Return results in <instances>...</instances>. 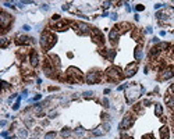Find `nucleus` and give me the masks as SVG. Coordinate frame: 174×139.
I'll use <instances>...</instances> for the list:
<instances>
[{
  "mask_svg": "<svg viewBox=\"0 0 174 139\" xmlns=\"http://www.w3.org/2000/svg\"><path fill=\"white\" fill-rule=\"evenodd\" d=\"M42 8H43V10H49V6H48V4H43V7H42Z\"/></svg>",
  "mask_w": 174,
  "mask_h": 139,
  "instance_id": "41",
  "label": "nucleus"
},
{
  "mask_svg": "<svg viewBox=\"0 0 174 139\" xmlns=\"http://www.w3.org/2000/svg\"><path fill=\"white\" fill-rule=\"evenodd\" d=\"M14 42H16L17 45H18V46H29V45H35V43H36V40H35V39L33 38H31V36H27V35H24V33H17L16 35V40H14Z\"/></svg>",
  "mask_w": 174,
  "mask_h": 139,
  "instance_id": "4",
  "label": "nucleus"
},
{
  "mask_svg": "<svg viewBox=\"0 0 174 139\" xmlns=\"http://www.w3.org/2000/svg\"><path fill=\"white\" fill-rule=\"evenodd\" d=\"M164 103L167 104L169 110L174 111V96H170V95H164Z\"/></svg>",
  "mask_w": 174,
  "mask_h": 139,
  "instance_id": "15",
  "label": "nucleus"
},
{
  "mask_svg": "<svg viewBox=\"0 0 174 139\" xmlns=\"http://www.w3.org/2000/svg\"><path fill=\"white\" fill-rule=\"evenodd\" d=\"M121 36V33L117 28H111L110 32H109V39H110V43L111 46H116L117 42H119V38Z\"/></svg>",
  "mask_w": 174,
  "mask_h": 139,
  "instance_id": "12",
  "label": "nucleus"
},
{
  "mask_svg": "<svg viewBox=\"0 0 174 139\" xmlns=\"http://www.w3.org/2000/svg\"><path fill=\"white\" fill-rule=\"evenodd\" d=\"M57 138V132L55 131H50L48 134H45V139H56Z\"/></svg>",
  "mask_w": 174,
  "mask_h": 139,
  "instance_id": "24",
  "label": "nucleus"
},
{
  "mask_svg": "<svg viewBox=\"0 0 174 139\" xmlns=\"http://www.w3.org/2000/svg\"><path fill=\"white\" fill-rule=\"evenodd\" d=\"M103 134H104V131L102 129V127H100V128H96V129L92 131V135H95V136H99V135H103Z\"/></svg>",
  "mask_w": 174,
  "mask_h": 139,
  "instance_id": "25",
  "label": "nucleus"
},
{
  "mask_svg": "<svg viewBox=\"0 0 174 139\" xmlns=\"http://www.w3.org/2000/svg\"><path fill=\"white\" fill-rule=\"evenodd\" d=\"M135 10H136V11H143V10H145V6H142V4H136V6H135Z\"/></svg>",
  "mask_w": 174,
  "mask_h": 139,
  "instance_id": "31",
  "label": "nucleus"
},
{
  "mask_svg": "<svg viewBox=\"0 0 174 139\" xmlns=\"http://www.w3.org/2000/svg\"><path fill=\"white\" fill-rule=\"evenodd\" d=\"M91 31H92V27H91L89 24L78 21V31H77L78 35H81V36H87V35H91Z\"/></svg>",
  "mask_w": 174,
  "mask_h": 139,
  "instance_id": "9",
  "label": "nucleus"
},
{
  "mask_svg": "<svg viewBox=\"0 0 174 139\" xmlns=\"http://www.w3.org/2000/svg\"><path fill=\"white\" fill-rule=\"evenodd\" d=\"M56 117H57V113H56V111H52V113L49 114V118H56Z\"/></svg>",
  "mask_w": 174,
  "mask_h": 139,
  "instance_id": "35",
  "label": "nucleus"
},
{
  "mask_svg": "<svg viewBox=\"0 0 174 139\" xmlns=\"http://www.w3.org/2000/svg\"><path fill=\"white\" fill-rule=\"evenodd\" d=\"M155 114H156L158 117L163 116V107H162V104H159V103L155 104Z\"/></svg>",
  "mask_w": 174,
  "mask_h": 139,
  "instance_id": "20",
  "label": "nucleus"
},
{
  "mask_svg": "<svg viewBox=\"0 0 174 139\" xmlns=\"http://www.w3.org/2000/svg\"><path fill=\"white\" fill-rule=\"evenodd\" d=\"M102 81V72L99 70H93L91 72H88L87 77H85V82L89 84V85H95V84H99Z\"/></svg>",
  "mask_w": 174,
  "mask_h": 139,
  "instance_id": "5",
  "label": "nucleus"
},
{
  "mask_svg": "<svg viewBox=\"0 0 174 139\" xmlns=\"http://www.w3.org/2000/svg\"><path fill=\"white\" fill-rule=\"evenodd\" d=\"M82 95H84V97H87V99H89V97H92V96H93V92L88 91V92H84Z\"/></svg>",
  "mask_w": 174,
  "mask_h": 139,
  "instance_id": "30",
  "label": "nucleus"
},
{
  "mask_svg": "<svg viewBox=\"0 0 174 139\" xmlns=\"http://www.w3.org/2000/svg\"><path fill=\"white\" fill-rule=\"evenodd\" d=\"M100 117H102V120L104 121V123H109V120H110V116H109L107 113H102Z\"/></svg>",
  "mask_w": 174,
  "mask_h": 139,
  "instance_id": "27",
  "label": "nucleus"
},
{
  "mask_svg": "<svg viewBox=\"0 0 174 139\" xmlns=\"http://www.w3.org/2000/svg\"><path fill=\"white\" fill-rule=\"evenodd\" d=\"M149 139H153V138H149Z\"/></svg>",
  "mask_w": 174,
  "mask_h": 139,
  "instance_id": "44",
  "label": "nucleus"
},
{
  "mask_svg": "<svg viewBox=\"0 0 174 139\" xmlns=\"http://www.w3.org/2000/svg\"><path fill=\"white\" fill-rule=\"evenodd\" d=\"M135 121V114H132V111H128L126 116L123 117V121L120 123V129H130Z\"/></svg>",
  "mask_w": 174,
  "mask_h": 139,
  "instance_id": "6",
  "label": "nucleus"
},
{
  "mask_svg": "<svg viewBox=\"0 0 174 139\" xmlns=\"http://www.w3.org/2000/svg\"><path fill=\"white\" fill-rule=\"evenodd\" d=\"M68 8H70V4H64V6H63V10H64V11H67Z\"/></svg>",
  "mask_w": 174,
  "mask_h": 139,
  "instance_id": "37",
  "label": "nucleus"
},
{
  "mask_svg": "<svg viewBox=\"0 0 174 139\" xmlns=\"http://www.w3.org/2000/svg\"><path fill=\"white\" fill-rule=\"evenodd\" d=\"M104 79L109 82H120L121 79H124V72L117 65H110L104 71Z\"/></svg>",
  "mask_w": 174,
  "mask_h": 139,
  "instance_id": "2",
  "label": "nucleus"
},
{
  "mask_svg": "<svg viewBox=\"0 0 174 139\" xmlns=\"http://www.w3.org/2000/svg\"><path fill=\"white\" fill-rule=\"evenodd\" d=\"M49 59L52 60V63H53V65H55V68L57 70V71H60V67H61V61H60V57L57 56V54H53V53H49Z\"/></svg>",
  "mask_w": 174,
  "mask_h": 139,
  "instance_id": "13",
  "label": "nucleus"
},
{
  "mask_svg": "<svg viewBox=\"0 0 174 139\" xmlns=\"http://www.w3.org/2000/svg\"><path fill=\"white\" fill-rule=\"evenodd\" d=\"M28 61H29V65L32 68H36L39 65V56H38V52L35 49H31L29 56H28Z\"/></svg>",
  "mask_w": 174,
  "mask_h": 139,
  "instance_id": "10",
  "label": "nucleus"
},
{
  "mask_svg": "<svg viewBox=\"0 0 174 139\" xmlns=\"http://www.w3.org/2000/svg\"><path fill=\"white\" fill-rule=\"evenodd\" d=\"M23 28H24V31H29V29H31V28H29V27H28V25H24V27H23Z\"/></svg>",
  "mask_w": 174,
  "mask_h": 139,
  "instance_id": "39",
  "label": "nucleus"
},
{
  "mask_svg": "<svg viewBox=\"0 0 174 139\" xmlns=\"http://www.w3.org/2000/svg\"><path fill=\"white\" fill-rule=\"evenodd\" d=\"M166 93H167V95H170V96H174V84H171V85L167 88Z\"/></svg>",
  "mask_w": 174,
  "mask_h": 139,
  "instance_id": "26",
  "label": "nucleus"
},
{
  "mask_svg": "<svg viewBox=\"0 0 174 139\" xmlns=\"http://www.w3.org/2000/svg\"><path fill=\"white\" fill-rule=\"evenodd\" d=\"M114 56H116V52L113 49H107V60L109 61H113L114 60Z\"/></svg>",
  "mask_w": 174,
  "mask_h": 139,
  "instance_id": "23",
  "label": "nucleus"
},
{
  "mask_svg": "<svg viewBox=\"0 0 174 139\" xmlns=\"http://www.w3.org/2000/svg\"><path fill=\"white\" fill-rule=\"evenodd\" d=\"M74 134L78 136V138H87L88 135H89V132L88 131H85L84 128H77L75 131H74Z\"/></svg>",
  "mask_w": 174,
  "mask_h": 139,
  "instance_id": "17",
  "label": "nucleus"
},
{
  "mask_svg": "<svg viewBox=\"0 0 174 139\" xmlns=\"http://www.w3.org/2000/svg\"><path fill=\"white\" fill-rule=\"evenodd\" d=\"M18 107H20V102H17L16 104L13 106V108H14V110H18Z\"/></svg>",
  "mask_w": 174,
  "mask_h": 139,
  "instance_id": "36",
  "label": "nucleus"
},
{
  "mask_svg": "<svg viewBox=\"0 0 174 139\" xmlns=\"http://www.w3.org/2000/svg\"><path fill=\"white\" fill-rule=\"evenodd\" d=\"M143 107H146V106H149V104H152V100H149V99H145V100L142 102Z\"/></svg>",
  "mask_w": 174,
  "mask_h": 139,
  "instance_id": "33",
  "label": "nucleus"
},
{
  "mask_svg": "<svg viewBox=\"0 0 174 139\" xmlns=\"http://www.w3.org/2000/svg\"><path fill=\"white\" fill-rule=\"evenodd\" d=\"M174 77V65H169L166 68L163 70V71H160L158 74V81L160 82H163V81H169V79H171Z\"/></svg>",
  "mask_w": 174,
  "mask_h": 139,
  "instance_id": "7",
  "label": "nucleus"
},
{
  "mask_svg": "<svg viewBox=\"0 0 174 139\" xmlns=\"http://www.w3.org/2000/svg\"><path fill=\"white\" fill-rule=\"evenodd\" d=\"M136 71H138V63H136V61L127 64L126 70H124V78H131V77H134L135 74H136Z\"/></svg>",
  "mask_w": 174,
  "mask_h": 139,
  "instance_id": "8",
  "label": "nucleus"
},
{
  "mask_svg": "<svg viewBox=\"0 0 174 139\" xmlns=\"http://www.w3.org/2000/svg\"><path fill=\"white\" fill-rule=\"evenodd\" d=\"M24 124H25V127H28V128L33 127V118H32V117H25V118H24Z\"/></svg>",
  "mask_w": 174,
  "mask_h": 139,
  "instance_id": "22",
  "label": "nucleus"
},
{
  "mask_svg": "<svg viewBox=\"0 0 174 139\" xmlns=\"http://www.w3.org/2000/svg\"><path fill=\"white\" fill-rule=\"evenodd\" d=\"M102 104L104 106V107H109V100L104 97V99H102Z\"/></svg>",
  "mask_w": 174,
  "mask_h": 139,
  "instance_id": "34",
  "label": "nucleus"
},
{
  "mask_svg": "<svg viewBox=\"0 0 174 139\" xmlns=\"http://www.w3.org/2000/svg\"><path fill=\"white\" fill-rule=\"evenodd\" d=\"M31 139H39V138H38V136H32Z\"/></svg>",
  "mask_w": 174,
  "mask_h": 139,
  "instance_id": "43",
  "label": "nucleus"
},
{
  "mask_svg": "<svg viewBox=\"0 0 174 139\" xmlns=\"http://www.w3.org/2000/svg\"><path fill=\"white\" fill-rule=\"evenodd\" d=\"M159 135L162 139H169L170 138V128L167 125H163L160 129H159Z\"/></svg>",
  "mask_w": 174,
  "mask_h": 139,
  "instance_id": "14",
  "label": "nucleus"
},
{
  "mask_svg": "<svg viewBox=\"0 0 174 139\" xmlns=\"http://www.w3.org/2000/svg\"><path fill=\"white\" fill-rule=\"evenodd\" d=\"M28 135H29V134H28V129H25V128H20L18 132H17V136L21 138V139H27Z\"/></svg>",
  "mask_w": 174,
  "mask_h": 139,
  "instance_id": "18",
  "label": "nucleus"
},
{
  "mask_svg": "<svg viewBox=\"0 0 174 139\" xmlns=\"http://www.w3.org/2000/svg\"><path fill=\"white\" fill-rule=\"evenodd\" d=\"M162 6H163V4H159V3H158V4H155V8H160Z\"/></svg>",
  "mask_w": 174,
  "mask_h": 139,
  "instance_id": "40",
  "label": "nucleus"
},
{
  "mask_svg": "<svg viewBox=\"0 0 174 139\" xmlns=\"http://www.w3.org/2000/svg\"><path fill=\"white\" fill-rule=\"evenodd\" d=\"M111 18H113V20H117V14H116V13H113V14H111Z\"/></svg>",
  "mask_w": 174,
  "mask_h": 139,
  "instance_id": "38",
  "label": "nucleus"
},
{
  "mask_svg": "<svg viewBox=\"0 0 174 139\" xmlns=\"http://www.w3.org/2000/svg\"><path fill=\"white\" fill-rule=\"evenodd\" d=\"M56 42H57V38H56V35L52 31L45 29V31L40 33L39 43H40V47H42L43 52H49V50L56 45Z\"/></svg>",
  "mask_w": 174,
  "mask_h": 139,
  "instance_id": "1",
  "label": "nucleus"
},
{
  "mask_svg": "<svg viewBox=\"0 0 174 139\" xmlns=\"http://www.w3.org/2000/svg\"><path fill=\"white\" fill-rule=\"evenodd\" d=\"M71 134H72V131L70 128H64V129L60 131V136H61V138H68V136H71Z\"/></svg>",
  "mask_w": 174,
  "mask_h": 139,
  "instance_id": "19",
  "label": "nucleus"
},
{
  "mask_svg": "<svg viewBox=\"0 0 174 139\" xmlns=\"http://www.w3.org/2000/svg\"><path fill=\"white\" fill-rule=\"evenodd\" d=\"M1 86H3V92H6L8 88L11 86V84H8V82H6V81H3V82H1Z\"/></svg>",
  "mask_w": 174,
  "mask_h": 139,
  "instance_id": "29",
  "label": "nucleus"
},
{
  "mask_svg": "<svg viewBox=\"0 0 174 139\" xmlns=\"http://www.w3.org/2000/svg\"><path fill=\"white\" fill-rule=\"evenodd\" d=\"M7 139H17V136H7Z\"/></svg>",
  "mask_w": 174,
  "mask_h": 139,
  "instance_id": "42",
  "label": "nucleus"
},
{
  "mask_svg": "<svg viewBox=\"0 0 174 139\" xmlns=\"http://www.w3.org/2000/svg\"><path fill=\"white\" fill-rule=\"evenodd\" d=\"M114 28H117L120 31V33L123 35V33H126V32L131 31V29H134L135 27L132 25L131 22H127V21H123V22H119L117 25H114Z\"/></svg>",
  "mask_w": 174,
  "mask_h": 139,
  "instance_id": "11",
  "label": "nucleus"
},
{
  "mask_svg": "<svg viewBox=\"0 0 174 139\" xmlns=\"http://www.w3.org/2000/svg\"><path fill=\"white\" fill-rule=\"evenodd\" d=\"M102 129H103L104 132H109V131H110V124H109V123H103Z\"/></svg>",
  "mask_w": 174,
  "mask_h": 139,
  "instance_id": "28",
  "label": "nucleus"
},
{
  "mask_svg": "<svg viewBox=\"0 0 174 139\" xmlns=\"http://www.w3.org/2000/svg\"><path fill=\"white\" fill-rule=\"evenodd\" d=\"M110 4H111V1H103L102 7L103 8H109V7H110Z\"/></svg>",
  "mask_w": 174,
  "mask_h": 139,
  "instance_id": "32",
  "label": "nucleus"
},
{
  "mask_svg": "<svg viewBox=\"0 0 174 139\" xmlns=\"http://www.w3.org/2000/svg\"><path fill=\"white\" fill-rule=\"evenodd\" d=\"M134 56H135V60H136V63L142 60V46H139V45L136 46V49H135V52H134Z\"/></svg>",
  "mask_w": 174,
  "mask_h": 139,
  "instance_id": "16",
  "label": "nucleus"
},
{
  "mask_svg": "<svg viewBox=\"0 0 174 139\" xmlns=\"http://www.w3.org/2000/svg\"><path fill=\"white\" fill-rule=\"evenodd\" d=\"M0 21H1V36H4V35L10 31L11 24H13V21H14V17L11 16V14H8V13H6L4 10H1Z\"/></svg>",
  "mask_w": 174,
  "mask_h": 139,
  "instance_id": "3",
  "label": "nucleus"
},
{
  "mask_svg": "<svg viewBox=\"0 0 174 139\" xmlns=\"http://www.w3.org/2000/svg\"><path fill=\"white\" fill-rule=\"evenodd\" d=\"M11 43V39L6 38V36H1V49H6Z\"/></svg>",
  "mask_w": 174,
  "mask_h": 139,
  "instance_id": "21",
  "label": "nucleus"
}]
</instances>
